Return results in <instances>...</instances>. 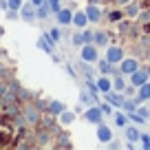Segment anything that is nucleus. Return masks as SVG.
<instances>
[{
	"mask_svg": "<svg viewBox=\"0 0 150 150\" xmlns=\"http://www.w3.org/2000/svg\"><path fill=\"white\" fill-rule=\"evenodd\" d=\"M88 22H91V20H88V16H86V11H77V13H73V24L77 29H84Z\"/></svg>",
	"mask_w": 150,
	"mask_h": 150,
	"instance_id": "1a4fd4ad",
	"label": "nucleus"
},
{
	"mask_svg": "<svg viewBox=\"0 0 150 150\" xmlns=\"http://www.w3.org/2000/svg\"><path fill=\"white\" fill-rule=\"evenodd\" d=\"M7 5H9V9H16V11H20V7L24 5V0H7Z\"/></svg>",
	"mask_w": 150,
	"mask_h": 150,
	"instance_id": "cd10ccee",
	"label": "nucleus"
},
{
	"mask_svg": "<svg viewBox=\"0 0 150 150\" xmlns=\"http://www.w3.org/2000/svg\"><path fill=\"white\" fill-rule=\"evenodd\" d=\"M93 42L97 44V47H106V44H108V35L104 31H95L93 33Z\"/></svg>",
	"mask_w": 150,
	"mask_h": 150,
	"instance_id": "f3484780",
	"label": "nucleus"
},
{
	"mask_svg": "<svg viewBox=\"0 0 150 150\" xmlns=\"http://www.w3.org/2000/svg\"><path fill=\"white\" fill-rule=\"evenodd\" d=\"M137 104H139V99H124L122 108H124V112H132L137 108Z\"/></svg>",
	"mask_w": 150,
	"mask_h": 150,
	"instance_id": "4be33fe9",
	"label": "nucleus"
},
{
	"mask_svg": "<svg viewBox=\"0 0 150 150\" xmlns=\"http://www.w3.org/2000/svg\"><path fill=\"white\" fill-rule=\"evenodd\" d=\"M97 139L102 141V144H108V141L112 139V132H110V128H108L106 124H97Z\"/></svg>",
	"mask_w": 150,
	"mask_h": 150,
	"instance_id": "6e6552de",
	"label": "nucleus"
},
{
	"mask_svg": "<svg viewBox=\"0 0 150 150\" xmlns=\"http://www.w3.org/2000/svg\"><path fill=\"white\" fill-rule=\"evenodd\" d=\"M24 117H27L31 124H35L38 122V110L33 106H27V108H24Z\"/></svg>",
	"mask_w": 150,
	"mask_h": 150,
	"instance_id": "412c9836",
	"label": "nucleus"
},
{
	"mask_svg": "<svg viewBox=\"0 0 150 150\" xmlns=\"http://www.w3.org/2000/svg\"><path fill=\"white\" fill-rule=\"evenodd\" d=\"M57 117H60V124H62V126H71V124L75 122V110H66V108H64Z\"/></svg>",
	"mask_w": 150,
	"mask_h": 150,
	"instance_id": "f8f14e48",
	"label": "nucleus"
},
{
	"mask_svg": "<svg viewBox=\"0 0 150 150\" xmlns=\"http://www.w3.org/2000/svg\"><path fill=\"white\" fill-rule=\"evenodd\" d=\"M49 38H51V40H53V42H57V40H60V38H62V33H60V29H51V31H49Z\"/></svg>",
	"mask_w": 150,
	"mask_h": 150,
	"instance_id": "c756f323",
	"label": "nucleus"
},
{
	"mask_svg": "<svg viewBox=\"0 0 150 150\" xmlns=\"http://www.w3.org/2000/svg\"><path fill=\"white\" fill-rule=\"evenodd\" d=\"M137 99H139V102H148V99H150V82H146V84H141V86H139Z\"/></svg>",
	"mask_w": 150,
	"mask_h": 150,
	"instance_id": "2eb2a0df",
	"label": "nucleus"
},
{
	"mask_svg": "<svg viewBox=\"0 0 150 150\" xmlns=\"http://www.w3.org/2000/svg\"><path fill=\"white\" fill-rule=\"evenodd\" d=\"M148 80L150 77H148V71L146 69H137L135 73H130V82H132V86H137V88H139L141 84H146Z\"/></svg>",
	"mask_w": 150,
	"mask_h": 150,
	"instance_id": "20e7f679",
	"label": "nucleus"
},
{
	"mask_svg": "<svg viewBox=\"0 0 150 150\" xmlns=\"http://www.w3.org/2000/svg\"><path fill=\"white\" fill-rule=\"evenodd\" d=\"M110 88H112V82L108 80L106 75H102V77H99V80H97V91H102V93L106 95V93H108V91H110Z\"/></svg>",
	"mask_w": 150,
	"mask_h": 150,
	"instance_id": "4468645a",
	"label": "nucleus"
},
{
	"mask_svg": "<svg viewBox=\"0 0 150 150\" xmlns=\"http://www.w3.org/2000/svg\"><path fill=\"white\" fill-rule=\"evenodd\" d=\"M80 102L93 106V104H97V99H95V95L91 93V91H82V93H80Z\"/></svg>",
	"mask_w": 150,
	"mask_h": 150,
	"instance_id": "a211bd4d",
	"label": "nucleus"
},
{
	"mask_svg": "<svg viewBox=\"0 0 150 150\" xmlns=\"http://www.w3.org/2000/svg\"><path fill=\"white\" fill-rule=\"evenodd\" d=\"M139 141H141V146H144V148H150V135H141Z\"/></svg>",
	"mask_w": 150,
	"mask_h": 150,
	"instance_id": "2f4dec72",
	"label": "nucleus"
},
{
	"mask_svg": "<svg viewBox=\"0 0 150 150\" xmlns=\"http://www.w3.org/2000/svg\"><path fill=\"white\" fill-rule=\"evenodd\" d=\"M122 18H124L122 11H112V13H110V20H112V22H117V20H122Z\"/></svg>",
	"mask_w": 150,
	"mask_h": 150,
	"instance_id": "473e14b6",
	"label": "nucleus"
},
{
	"mask_svg": "<svg viewBox=\"0 0 150 150\" xmlns=\"http://www.w3.org/2000/svg\"><path fill=\"white\" fill-rule=\"evenodd\" d=\"M84 119H86L88 124H102V119H104L102 108H99V106H91V108H86Z\"/></svg>",
	"mask_w": 150,
	"mask_h": 150,
	"instance_id": "f03ea898",
	"label": "nucleus"
},
{
	"mask_svg": "<svg viewBox=\"0 0 150 150\" xmlns=\"http://www.w3.org/2000/svg\"><path fill=\"white\" fill-rule=\"evenodd\" d=\"M49 9H51V13H57V11L62 9V0H47Z\"/></svg>",
	"mask_w": 150,
	"mask_h": 150,
	"instance_id": "b1692460",
	"label": "nucleus"
},
{
	"mask_svg": "<svg viewBox=\"0 0 150 150\" xmlns=\"http://www.w3.org/2000/svg\"><path fill=\"white\" fill-rule=\"evenodd\" d=\"M137 69H139V62H137L135 57H124V60L119 62V71H122L124 75H130V73H135Z\"/></svg>",
	"mask_w": 150,
	"mask_h": 150,
	"instance_id": "7ed1b4c3",
	"label": "nucleus"
},
{
	"mask_svg": "<svg viewBox=\"0 0 150 150\" xmlns=\"http://www.w3.org/2000/svg\"><path fill=\"white\" fill-rule=\"evenodd\" d=\"M2 33H5V29H2V27H0V38H2Z\"/></svg>",
	"mask_w": 150,
	"mask_h": 150,
	"instance_id": "58836bf2",
	"label": "nucleus"
},
{
	"mask_svg": "<svg viewBox=\"0 0 150 150\" xmlns=\"http://www.w3.org/2000/svg\"><path fill=\"white\" fill-rule=\"evenodd\" d=\"M64 108H66V106H64L62 102H51V106H49V112H53V115H60Z\"/></svg>",
	"mask_w": 150,
	"mask_h": 150,
	"instance_id": "5701e85b",
	"label": "nucleus"
},
{
	"mask_svg": "<svg viewBox=\"0 0 150 150\" xmlns=\"http://www.w3.org/2000/svg\"><path fill=\"white\" fill-rule=\"evenodd\" d=\"M57 24H73V13L69 9H60L57 11Z\"/></svg>",
	"mask_w": 150,
	"mask_h": 150,
	"instance_id": "ddd939ff",
	"label": "nucleus"
},
{
	"mask_svg": "<svg viewBox=\"0 0 150 150\" xmlns=\"http://www.w3.org/2000/svg\"><path fill=\"white\" fill-rule=\"evenodd\" d=\"M106 99H108L115 108H122V104H124V99H126V97L122 95V91H117V93H110V91H108V93H106Z\"/></svg>",
	"mask_w": 150,
	"mask_h": 150,
	"instance_id": "9d476101",
	"label": "nucleus"
},
{
	"mask_svg": "<svg viewBox=\"0 0 150 150\" xmlns=\"http://www.w3.org/2000/svg\"><path fill=\"white\" fill-rule=\"evenodd\" d=\"M106 60L110 62V64H119V62L124 60V51L119 47H108L106 49Z\"/></svg>",
	"mask_w": 150,
	"mask_h": 150,
	"instance_id": "39448f33",
	"label": "nucleus"
},
{
	"mask_svg": "<svg viewBox=\"0 0 150 150\" xmlns=\"http://www.w3.org/2000/svg\"><path fill=\"white\" fill-rule=\"evenodd\" d=\"M126 13L130 16V18H135V16L139 13V7H137V5H128V7H126Z\"/></svg>",
	"mask_w": 150,
	"mask_h": 150,
	"instance_id": "7c9ffc66",
	"label": "nucleus"
},
{
	"mask_svg": "<svg viewBox=\"0 0 150 150\" xmlns=\"http://www.w3.org/2000/svg\"><path fill=\"white\" fill-rule=\"evenodd\" d=\"M44 2H47V0H31L33 7H40V5H44Z\"/></svg>",
	"mask_w": 150,
	"mask_h": 150,
	"instance_id": "c9c22d12",
	"label": "nucleus"
},
{
	"mask_svg": "<svg viewBox=\"0 0 150 150\" xmlns=\"http://www.w3.org/2000/svg\"><path fill=\"white\" fill-rule=\"evenodd\" d=\"M146 71H148V77H150V66H148V69H146Z\"/></svg>",
	"mask_w": 150,
	"mask_h": 150,
	"instance_id": "ea45409f",
	"label": "nucleus"
},
{
	"mask_svg": "<svg viewBox=\"0 0 150 150\" xmlns=\"http://www.w3.org/2000/svg\"><path fill=\"white\" fill-rule=\"evenodd\" d=\"M84 42H86V40H84V33H82V31L73 35V44H75V47H82Z\"/></svg>",
	"mask_w": 150,
	"mask_h": 150,
	"instance_id": "bb28decb",
	"label": "nucleus"
},
{
	"mask_svg": "<svg viewBox=\"0 0 150 150\" xmlns=\"http://www.w3.org/2000/svg\"><path fill=\"white\" fill-rule=\"evenodd\" d=\"M38 47L42 49L44 53H53V51H55V42L49 38V33H47V35H40V40H38Z\"/></svg>",
	"mask_w": 150,
	"mask_h": 150,
	"instance_id": "0eeeda50",
	"label": "nucleus"
},
{
	"mask_svg": "<svg viewBox=\"0 0 150 150\" xmlns=\"http://www.w3.org/2000/svg\"><path fill=\"white\" fill-rule=\"evenodd\" d=\"M112 88H115V91H124V88H126V82H124L122 77H115V82H112Z\"/></svg>",
	"mask_w": 150,
	"mask_h": 150,
	"instance_id": "c85d7f7f",
	"label": "nucleus"
},
{
	"mask_svg": "<svg viewBox=\"0 0 150 150\" xmlns=\"http://www.w3.org/2000/svg\"><path fill=\"white\" fill-rule=\"evenodd\" d=\"M82 62H86V64H88V62H97L99 60V55H97V44H82Z\"/></svg>",
	"mask_w": 150,
	"mask_h": 150,
	"instance_id": "f257e3e1",
	"label": "nucleus"
},
{
	"mask_svg": "<svg viewBox=\"0 0 150 150\" xmlns=\"http://www.w3.org/2000/svg\"><path fill=\"white\" fill-rule=\"evenodd\" d=\"M141 137V132L137 130V126H126V139H130V144H137Z\"/></svg>",
	"mask_w": 150,
	"mask_h": 150,
	"instance_id": "dca6fc26",
	"label": "nucleus"
},
{
	"mask_svg": "<svg viewBox=\"0 0 150 150\" xmlns=\"http://www.w3.org/2000/svg\"><path fill=\"white\" fill-rule=\"evenodd\" d=\"M115 124H117V126L119 128H124V126H126V124H128V112H115Z\"/></svg>",
	"mask_w": 150,
	"mask_h": 150,
	"instance_id": "aec40b11",
	"label": "nucleus"
},
{
	"mask_svg": "<svg viewBox=\"0 0 150 150\" xmlns=\"http://www.w3.org/2000/svg\"><path fill=\"white\" fill-rule=\"evenodd\" d=\"M49 13H51V9H49V5L44 2V5H40V7H35V18H49Z\"/></svg>",
	"mask_w": 150,
	"mask_h": 150,
	"instance_id": "6ab92c4d",
	"label": "nucleus"
},
{
	"mask_svg": "<svg viewBox=\"0 0 150 150\" xmlns=\"http://www.w3.org/2000/svg\"><path fill=\"white\" fill-rule=\"evenodd\" d=\"M128 119H130V122H135V124H144V122H146V117H141L139 112H135V110L128 112Z\"/></svg>",
	"mask_w": 150,
	"mask_h": 150,
	"instance_id": "a878e982",
	"label": "nucleus"
},
{
	"mask_svg": "<svg viewBox=\"0 0 150 150\" xmlns=\"http://www.w3.org/2000/svg\"><path fill=\"white\" fill-rule=\"evenodd\" d=\"M97 2H99V0H91V5H97Z\"/></svg>",
	"mask_w": 150,
	"mask_h": 150,
	"instance_id": "4c0bfd02",
	"label": "nucleus"
},
{
	"mask_svg": "<svg viewBox=\"0 0 150 150\" xmlns=\"http://www.w3.org/2000/svg\"><path fill=\"white\" fill-rule=\"evenodd\" d=\"M110 62H108V60H99V73H102V75H106V73H110Z\"/></svg>",
	"mask_w": 150,
	"mask_h": 150,
	"instance_id": "393cba45",
	"label": "nucleus"
},
{
	"mask_svg": "<svg viewBox=\"0 0 150 150\" xmlns=\"http://www.w3.org/2000/svg\"><path fill=\"white\" fill-rule=\"evenodd\" d=\"M130 0H117V5H128Z\"/></svg>",
	"mask_w": 150,
	"mask_h": 150,
	"instance_id": "e433bc0d",
	"label": "nucleus"
},
{
	"mask_svg": "<svg viewBox=\"0 0 150 150\" xmlns=\"http://www.w3.org/2000/svg\"><path fill=\"white\" fill-rule=\"evenodd\" d=\"M84 11H86V16H88L91 22H97V20H102V9H99L97 5H88Z\"/></svg>",
	"mask_w": 150,
	"mask_h": 150,
	"instance_id": "9b49d317",
	"label": "nucleus"
},
{
	"mask_svg": "<svg viewBox=\"0 0 150 150\" xmlns=\"http://www.w3.org/2000/svg\"><path fill=\"white\" fill-rule=\"evenodd\" d=\"M137 112H139L141 117H148V115H150V110H148V108H146V106H141V108H139V110H137Z\"/></svg>",
	"mask_w": 150,
	"mask_h": 150,
	"instance_id": "72a5a7b5",
	"label": "nucleus"
},
{
	"mask_svg": "<svg viewBox=\"0 0 150 150\" xmlns=\"http://www.w3.org/2000/svg\"><path fill=\"white\" fill-rule=\"evenodd\" d=\"M99 108H102V112H104V115H108V112H110V106H108V104H102Z\"/></svg>",
	"mask_w": 150,
	"mask_h": 150,
	"instance_id": "f704fd0d",
	"label": "nucleus"
},
{
	"mask_svg": "<svg viewBox=\"0 0 150 150\" xmlns=\"http://www.w3.org/2000/svg\"><path fill=\"white\" fill-rule=\"evenodd\" d=\"M18 13H20V18H22L24 22H33V20H35V7L33 5H22Z\"/></svg>",
	"mask_w": 150,
	"mask_h": 150,
	"instance_id": "423d86ee",
	"label": "nucleus"
}]
</instances>
